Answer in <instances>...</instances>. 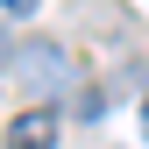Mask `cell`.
<instances>
[{
  "label": "cell",
  "mask_w": 149,
  "mask_h": 149,
  "mask_svg": "<svg viewBox=\"0 0 149 149\" xmlns=\"http://www.w3.org/2000/svg\"><path fill=\"white\" fill-rule=\"evenodd\" d=\"M142 128H149V100H142Z\"/></svg>",
  "instance_id": "obj_5"
},
{
  "label": "cell",
  "mask_w": 149,
  "mask_h": 149,
  "mask_svg": "<svg viewBox=\"0 0 149 149\" xmlns=\"http://www.w3.org/2000/svg\"><path fill=\"white\" fill-rule=\"evenodd\" d=\"M100 114H107V92L85 85V92H78V121H100Z\"/></svg>",
  "instance_id": "obj_3"
},
{
  "label": "cell",
  "mask_w": 149,
  "mask_h": 149,
  "mask_svg": "<svg viewBox=\"0 0 149 149\" xmlns=\"http://www.w3.org/2000/svg\"><path fill=\"white\" fill-rule=\"evenodd\" d=\"M7 149H57V107H22L7 121Z\"/></svg>",
  "instance_id": "obj_2"
},
{
  "label": "cell",
  "mask_w": 149,
  "mask_h": 149,
  "mask_svg": "<svg viewBox=\"0 0 149 149\" xmlns=\"http://www.w3.org/2000/svg\"><path fill=\"white\" fill-rule=\"evenodd\" d=\"M36 7H43V0H0V14H7V22H29Z\"/></svg>",
  "instance_id": "obj_4"
},
{
  "label": "cell",
  "mask_w": 149,
  "mask_h": 149,
  "mask_svg": "<svg viewBox=\"0 0 149 149\" xmlns=\"http://www.w3.org/2000/svg\"><path fill=\"white\" fill-rule=\"evenodd\" d=\"M7 78L22 85L36 107H57L64 92H71V78H78V64H71V50H64V43L36 36V43H22V50L7 57Z\"/></svg>",
  "instance_id": "obj_1"
}]
</instances>
